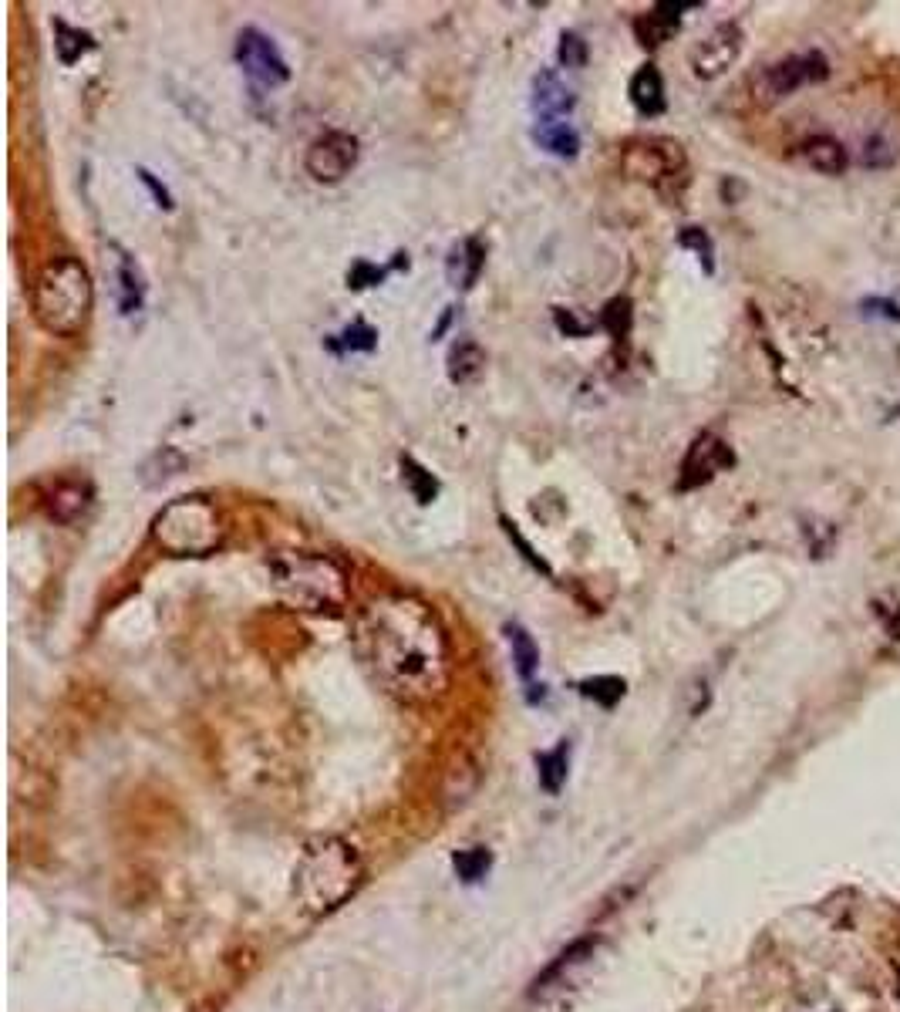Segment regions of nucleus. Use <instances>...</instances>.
Returning <instances> with one entry per match:
<instances>
[{
  "mask_svg": "<svg viewBox=\"0 0 900 1012\" xmlns=\"http://www.w3.org/2000/svg\"><path fill=\"white\" fill-rule=\"evenodd\" d=\"M88 503H92V486L81 483V480L54 483L48 500H44V506H48V517L54 523H75L81 513L88 510Z\"/></svg>",
  "mask_w": 900,
  "mask_h": 1012,
  "instance_id": "17",
  "label": "nucleus"
},
{
  "mask_svg": "<svg viewBox=\"0 0 900 1012\" xmlns=\"http://www.w3.org/2000/svg\"><path fill=\"white\" fill-rule=\"evenodd\" d=\"M799 152H803L806 166L816 169L820 176H843L850 166L847 149H843V142H836L833 135H816V139L803 142V149Z\"/></svg>",
  "mask_w": 900,
  "mask_h": 1012,
  "instance_id": "18",
  "label": "nucleus"
},
{
  "mask_svg": "<svg viewBox=\"0 0 900 1012\" xmlns=\"http://www.w3.org/2000/svg\"><path fill=\"white\" fill-rule=\"evenodd\" d=\"M742 48H745V34L735 21H725V24L712 27V31H708L705 38L692 48V54H688L692 75L702 78V81H712L718 75H725V71L739 61Z\"/></svg>",
  "mask_w": 900,
  "mask_h": 1012,
  "instance_id": "10",
  "label": "nucleus"
},
{
  "mask_svg": "<svg viewBox=\"0 0 900 1012\" xmlns=\"http://www.w3.org/2000/svg\"><path fill=\"white\" fill-rule=\"evenodd\" d=\"M533 115L536 122H553V119H567L577 105V95L563 85V78L557 71L543 68L540 75L533 78Z\"/></svg>",
  "mask_w": 900,
  "mask_h": 1012,
  "instance_id": "12",
  "label": "nucleus"
},
{
  "mask_svg": "<svg viewBox=\"0 0 900 1012\" xmlns=\"http://www.w3.org/2000/svg\"><path fill=\"white\" fill-rule=\"evenodd\" d=\"M732 466H735V453L729 449V442L718 439L715 432H702V436H695V442L685 453L678 490H698V486L712 483L722 469H732Z\"/></svg>",
  "mask_w": 900,
  "mask_h": 1012,
  "instance_id": "11",
  "label": "nucleus"
},
{
  "mask_svg": "<svg viewBox=\"0 0 900 1012\" xmlns=\"http://www.w3.org/2000/svg\"><path fill=\"white\" fill-rule=\"evenodd\" d=\"M503 527H506V537H509V540H513V544H516V547H520V550H523V557H526V560H530V564H533V567H540V571H543V574H550L547 560H543V557H536V550H533V547H530V544H526V540H523V533H520V530H516V523H509V520H503Z\"/></svg>",
  "mask_w": 900,
  "mask_h": 1012,
  "instance_id": "33",
  "label": "nucleus"
},
{
  "mask_svg": "<svg viewBox=\"0 0 900 1012\" xmlns=\"http://www.w3.org/2000/svg\"><path fill=\"white\" fill-rule=\"evenodd\" d=\"M95 48V38L81 27H71L68 21H54V54L65 68H71L75 61H81V54H88Z\"/></svg>",
  "mask_w": 900,
  "mask_h": 1012,
  "instance_id": "22",
  "label": "nucleus"
},
{
  "mask_svg": "<svg viewBox=\"0 0 900 1012\" xmlns=\"http://www.w3.org/2000/svg\"><path fill=\"white\" fill-rule=\"evenodd\" d=\"M503 631H506V641H509V652H513L516 675H520L523 682H530L533 672L540 668V648H536L533 635L520 625V621H509Z\"/></svg>",
  "mask_w": 900,
  "mask_h": 1012,
  "instance_id": "21",
  "label": "nucleus"
},
{
  "mask_svg": "<svg viewBox=\"0 0 900 1012\" xmlns=\"http://www.w3.org/2000/svg\"><path fill=\"white\" fill-rule=\"evenodd\" d=\"M327 348H331L334 355H344V351H351V355L354 351H375L378 348V331L365 321H351L341 334L327 338Z\"/></svg>",
  "mask_w": 900,
  "mask_h": 1012,
  "instance_id": "25",
  "label": "nucleus"
},
{
  "mask_svg": "<svg viewBox=\"0 0 900 1012\" xmlns=\"http://www.w3.org/2000/svg\"><path fill=\"white\" fill-rule=\"evenodd\" d=\"M267 577L277 598L300 611H338L348 594L341 567L304 550H277L267 560Z\"/></svg>",
  "mask_w": 900,
  "mask_h": 1012,
  "instance_id": "4",
  "label": "nucleus"
},
{
  "mask_svg": "<svg viewBox=\"0 0 900 1012\" xmlns=\"http://www.w3.org/2000/svg\"><path fill=\"white\" fill-rule=\"evenodd\" d=\"M600 328L617 341L627 338V331H631V301H627V297H614V301L600 311Z\"/></svg>",
  "mask_w": 900,
  "mask_h": 1012,
  "instance_id": "29",
  "label": "nucleus"
},
{
  "mask_svg": "<svg viewBox=\"0 0 900 1012\" xmlns=\"http://www.w3.org/2000/svg\"><path fill=\"white\" fill-rule=\"evenodd\" d=\"M183 466H186V459H183V453H179V449L162 446V449H156V453H152L142 463V483L145 486H159V483L172 480L176 473H183Z\"/></svg>",
  "mask_w": 900,
  "mask_h": 1012,
  "instance_id": "23",
  "label": "nucleus"
},
{
  "mask_svg": "<svg viewBox=\"0 0 900 1012\" xmlns=\"http://www.w3.org/2000/svg\"><path fill=\"white\" fill-rule=\"evenodd\" d=\"M553 318H557V328L567 334V338H584V334L590 331V324L577 321V314L574 311H563V307H557V311H553Z\"/></svg>",
  "mask_w": 900,
  "mask_h": 1012,
  "instance_id": "34",
  "label": "nucleus"
},
{
  "mask_svg": "<svg viewBox=\"0 0 900 1012\" xmlns=\"http://www.w3.org/2000/svg\"><path fill=\"white\" fill-rule=\"evenodd\" d=\"M621 169L627 179H638V183L661 189L685 176L688 159L681 142L668 139V135H648V139L627 142L621 152Z\"/></svg>",
  "mask_w": 900,
  "mask_h": 1012,
  "instance_id": "7",
  "label": "nucleus"
},
{
  "mask_svg": "<svg viewBox=\"0 0 900 1012\" xmlns=\"http://www.w3.org/2000/svg\"><path fill=\"white\" fill-rule=\"evenodd\" d=\"M388 277V267H378L371 260H354L348 270V287L351 291H365V287H375L381 280Z\"/></svg>",
  "mask_w": 900,
  "mask_h": 1012,
  "instance_id": "31",
  "label": "nucleus"
},
{
  "mask_svg": "<svg viewBox=\"0 0 900 1012\" xmlns=\"http://www.w3.org/2000/svg\"><path fill=\"white\" fill-rule=\"evenodd\" d=\"M358 638L371 672L405 702H435L449 692L452 652L445 628L429 604L408 594H385L365 604Z\"/></svg>",
  "mask_w": 900,
  "mask_h": 1012,
  "instance_id": "1",
  "label": "nucleus"
},
{
  "mask_svg": "<svg viewBox=\"0 0 900 1012\" xmlns=\"http://www.w3.org/2000/svg\"><path fill=\"white\" fill-rule=\"evenodd\" d=\"M483 267H486V243L479 237H466L449 250L445 277H449V284L459 287V291H472L479 274H483Z\"/></svg>",
  "mask_w": 900,
  "mask_h": 1012,
  "instance_id": "14",
  "label": "nucleus"
},
{
  "mask_svg": "<svg viewBox=\"0 0 900 1012\" xmlns=\"http://www.w3.org/2000/svg\"><path fill=\"white\" fill-rule=\"evenodd\" d=\"M486 372V351L476 345L472 338H462L452 345L449 358H445V375L452 385H472L479 375Z\"/></svg>",
  "mask_w": 900,
  "mask_h": 1012,
  "instance_id": "19",
  "label": "nucleus"
},
{
  "mask_svg": "<svg viewBox=\"0 0 900 1012\" xmlns=\"http://www.w3.org/2000/svg\"><path fill=\"white\" fill-rule=\"evenodd\" d=\"M236 65L253 81V88H270L274 92V88L290 81L284 54H280L274 38L263 34L260 27H243L240 31V38H236Z\"/></svg>",
  "mask_w": 900,
  "mask_h": 1012,
  "instance_id": "8",
  "label": "nucleus"
},
{
  "mask_svg": "<svg viewBox=\"0 0 900 1012\" xmlns=\"http://www.w3.org/2000/svg\"><path fill=\"white\" fill-rule=\"evenodd\" d=\"M627 95H631V105L638 108V115H644V119H658L668 108L665 78H661V71L654 65H641L634 71L631 85H627Z\"/></svg>",
  "mask_w": 900,
  "mask_h": 1012,
  "instance_id": "15",
  "label": "nucleus"
},
{
  "mask_svg": "<svg viewBox=\"0 0 900 1012\" xmlns=\"http://www.w3.org/2000/svg\"><path fill=\"white\" fill-rule=\"evenodd\" d=\"M152 540L172 557H203L223 544V517L206 496H179L156 513Z\"/></svg>",
  "mask_w": 900,
  "mask_h": 1012,
  "instance_id": "5",
  "label": "nucleus"
},
{
  "mask_svg": "<svg viewBox=\"0 0 900 1012\" xmlns=\"http://www.w3.org/2000/svg\"><path fill=\"white\" fill-rule=\"evenodd\" d=\"M830 78V61L823 51H803V54H789L783 61H772V65L759 68L752 78V98L759 105H776L783 98L796 95L799 88L816 85V81Z\"/></svg>",
  "mask_w": 900,
  "mask_h": 1012,
  "instance_id": "6",
  "label": "nucleus"
},
{
  "mask_svg": "<svg viewBox=\"0 0 900 1012\" xmlns=\"http://www.w3.org/2000/svg\"><path fill=\"white\" fill-rule=\"evenodd\" d=\"M695 7L702 4H671V0H661V4H654V11L641 14L634 21V38H638L641 48H661V44L678 34L681 11H695Z\"/></svg>",
  "mask_w": 900,
  "mask_h": 1012,
  "instance_id": "13",
  "label": "nucleus"
},
{
  "mask_svg": "<svg viewBox=\"0 0 900 1012\" xmlns=\"http://www.w3.org/2000/svg\"><path fill=\"white\" fill-rule=\"evenodd\" d=\"M112 253H115V280H118V311H122V314L142 311V304H145V277H142L139 264H135L132 253L122 250L118 243H112Z\"/></svg>",
  "mask_w": 900,
  "mask_h": 1012,
  "instance_id": "16",
  "label": "nucleus"
},
{
  "mask_svg": "<svg viewBox=\"0 0 900 1012\" xmlns=\"http://www.w3.org/2000/svg\"><path fill=\"white\" fill-rule=\"evenodd\" d=\"M624 692H627V682L617 679V675H594V679L580 682V695H587V699L600 702L604 709H614L617 702L624 699Z\"/></svg>",
  "mask_w": 900,
  "mask_h": 1012,
  "instance_id": "27",
  "label": "nucleus"
},
{
  "mask_svg": "<svg viewBox=\"0 0 900 1012\" xmlns=\"http://www.w3.org/2000/svg\"><path fill=\"white\" fill-rule=\"evenodd\" d=\"M452 864H456V874L462 881H479L493 864V854L486 847H472V851H459L452 857Z\"/></svg>",
  "mask_w": 900,
  "mask_h": 1012,
  "instance_id": "30",
  "label": "nucleus"
},
{
  "mask_svg": "<svg viewBox=\"0 0 900 1012\" xmlns=\"http://www.w3.org/2000/svg\"><path fill=\"white\" fill-rule=\"evenodd\" d=\"M365 881V864L348 840L314 837L294 867V898L307 915L321 918L338 911Z\"/></svg>",
  "mask_w": 900,
  "mask_h": 1012,
  "instance_id": "2",
  "label": "nucleus"
},
{
  "mask_svg": "<svg viewBox=\"0 0 900 1012\" xmlns=\"http://www.w3.org/2000/svg\"><path fill=\"white\" fill-rule=\"evenodd\" d=\"M567 763H570V743L563 739V743L557 749H550V753H540L536 756V766H540V786L547 793H560V786L563 780H567Z\"/></svg>",
  "mask_w": 900,
  "mask_h": 1012,
  "instance_id": "24",
  "label": "nucleus"
},
{
  "mask_svg": "<svg viewBox=\"0 0 900 1012\" xmlns=\"http://www.w3.org/2000/svg\"><path fill=\"white\" fill-rule=\"evenodd\" d=\"M92 301H95L92 274L71 253L51 257L38 270V277H34L31 314L38 321V328L54 334V338H75L88 324Z\"/></svg>",
  "mask_w": 900,
  "mask_h": 1012,
  "instance_id": "3",
  "label": "nucleus"
},
{
  "mask_svg": "<svg viewBox=\"0 0 900 1012\" xmlns=\"http://www.w3.org/2000/svg\"><path fill=\"white\" fill-rule=\"evenodd\" d=\"M139 179H142V183H145V186H149L152 200H156V203L162 206V210H172V193H169V189H166V186H162V183H159V179H156V176H152V173H149V169H139Z\"/></svg>",
  "mask_w": 900,
  "mask_h": 1012,
  "instance_id": "35",
  "label": "nucleus"
},
{
  "mask_svg": "<svg viewBox=\"0 0 900 1012\" xmlns=\"http://www.w3.org/2000/svg\"><path fill=\"white\" fill-rule=\"evenodd\" d=\"M678 247H685V250H692L695 257H698V264H702L705 274H715V247H712V237L702 230V227H681L678 233Z\"/></svg>",
  "mask_w": 900,
  "mask_h": 1012,
  "instance_id": "28",
  "label": "nucleus"
},
{
  "mask_svg": "<svg viewBox=\"0 0 900 1012\" xmlns=\"http://www.w3.org/2000/svg\"><path fill=\"white\" fill-rule=\"evenodd\" d=\"M533 142L557 159H577V152H580V132L567 119L536 122L533 125Z\"/></svg>",
  "mask_w": 900,
  "mask_h": 1012,
  "instance_id": "20",
  "label": "nucleus"
},
{
  "mask_svg": "<svg viewBox=\"0 0 900 1012\" xmlns=\"http://www.w3.org/2000/svg\"><path fill=\"white\" fill-rule=\"evenodd\" d=\"M358 152H361L358 139H354L351 132L331 129L311 142V149H307V156H304V169L311 173L314 183L334 186L358 166Z\"/></svg>",
  "mask_w": 900,
  "mask_h": 1012,
  "instance_id": "9",
  "label": "nucleus"
},
{
  "mask_svg": "<svg viewBox=\"0 0 900 1012\" xmlns=\"http://www.w3.org/2000/svg\"><path fill=\"white\" fill-rule=\"evenodd\" d=\"M402 476H405L408 493H412L422 506H429L435 496H439V480H435L422 463H415L412 456H402Z\"/></svg>",
  "mask_w": 900,
  "mask_h": 1012,
  "instance_id": "26",
  "label": "nucleus"
},
{
  "mask_svg": "<svg viewBox=\"0 0 900 1012\" xmlns=\"http://www.w3.org/2000/svg\"><path fill=\"white\" fill-rule=\"evenodd\" d=\"M557 58H560L563 68H584L587 65V41L574 31H563Z\"/></svg>",
  "mask_w": 900,
  "mask_h": 1012,
  "instance_id": "32",
  "label": "nucleus"
}]
</instances>
